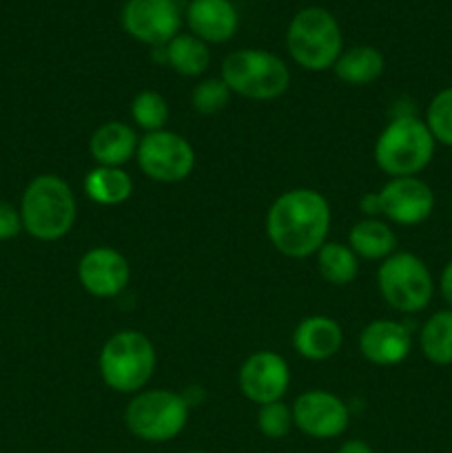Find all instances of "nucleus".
Here are the masks:
<instances>
[{"instance_id": "1a4fd4ad", "label": "nucleus", "mask_w": 452, "mask_h": 453, "mask_svg": "<svg viewBox=\"0 0 452 453\" xmlns=\"http://www.w3.org/2000/svg\"><path fill=\"white\" fill-rule=\"evenodd\" d=\"M366 215H381L397 226H419L433 215L434 193L419 177H393L359 202Z\"/></svg>"}, {"instance_id": "c85d7f7f", "label": "nucleus", "mask_w": 452, "mask_h": 453, "mask_svg": "<svg viewBox=\"0 0 452 453\" xmlns=\"http://www.w3.org/2000/svg\"><path fill=\"white\" fill-rule=\"evenodd\" d=\"M22 233V219L20 211L13 203L3 202L0 199V242H9V239L18 237Z\"/></svg>"}, {"instance_id": "6e6552de", "label": "nucleus", "mask_w": 452, "mask_h": 453, "mask_svg": "<svg viewBox=\"0 0 452 453\" xmlns=\"http://www.w3.org/2000/svg\"><path fill=\"white\" fill-rule=\"evenodd\" d=\"M377 288L381 299L403 314L421 312L434 296L433 273L425 261L412 252H394L381 261L377 270Z\"/></svg>"}, {"instance_id": "412c9836", "label": "nucleus", "mask_w": 452, "mask_h": 453, "mask_svg": "<svg viewBox=\"0 0 452 453\" xmlns=\"http://www.w3.org/2000/svg\"><path fill=\"white\" fill-rule=\"evenodd\" d=\"M160 49H162L164 62L184 78H199L207 73L208 65H211L208 44L195 38L193 34H177L171 42Z\"/></svg>"}, {"instance_id": "423d86ee", "label": "nucleus", "mask_w": 452, "mask_h": 453, "mask_svg": "<svg viewBox=\"0 0 452 453\" xmlns=\"http://www.w3.org/2000/svg\"><path fill=\"white\" fill-rule=\"evenodd\" d=\"M286 49L306 71H328L344 51V35L337 18L323 7H304L291 18Z\"/></svg>"}, {"instance_id": "6ab92c4d", "label": "nucleus", "mask_w": 452, "mask_h": 453, "mask_svg": "<svg viewBox=\"0 0 452 453\" xmlns=\"http://www.w3.org/2000/svg\"><path fill=\"white\" fill-rule=\"evenodd\" d=\"M332 69L341 82L350 84V87H366L384 75L386 58L377 47L357 44V47L341 51Z\"/></svg>"}, {"instance_id": "a878e982", "label": "nucleus", "mask_w": 452, "mask_h": 453, "mask_svg": "<svg viewBox=\"0 0 452 453\" xmlns=\"http://www.w3.org/2000/svg\"><path fill=\"white\" fill-rule=\"evenodd\" d=\"M424 122L437 144L452 149V87L443 88L430 100Z\"/></svg>"}, {"instance_id": "a211bd4d", "label": "nucleus", "mask_w": 452, "mask_h": 453, "mask_svg": "<svg viewBox=\"0 0 452 453\" xmlns=\"http://www.w3.org/2000/svg\"><path fill=\"white\" fill-rule=\"evenodd\" d=\"M137 144H140V137L136 128L124 122H106L93 131L89 140V153L96 159L97 166L122 168L136 157Z\"/></svg>"}, {"instance_id": "9b49d317", "label": "nucleus", "mask_w": 452, "mask_h": 453, "mask_svg": "<svg viewBox=\"0 0 452 453\" xmlns=\"http://www.w3.org/2000/svg\"><path fill=\"white\" fill-rule=\"evenodd\" d=\"M120 20L133 40L164 47L180 34L182 13L175 0H127Z\"/></svg>"}, {"instance_id": "2f4dec72", "label": "nucleus", "mask_w": 452, "mask_h": 453, "mask_svg": "<svg viewBox=\"0 0 452 453\" xmlns=\"http://www.w3.org/2000/svg\"><path fill=\"white\" fill-rule=\"evenodd\" d=\"M189 453H204V451H189Z\"/></svg>"}, {"instance_id": "f257e3e1", "label": "nucleus", "mask_w": 452, "mask_h": 453, "mask_svg": "<svg viewBox=\"0 0 452 453\" xmlns=\"http://www.w3.org/2000/svg\"><path fill=\"white\" fill-rule=\"evenodd\" d=\"M332 211L328 199L313 188H292L279 195L266 215V234L288 259L317 255L328 242Z\"/></svg>"}, {"instance_id": "0eeeda50", "label": "nucleus", "mask_w": 452, "mask_h": 453, "mask_svg": "<svg viewBox=\"0 0 452 453\" xmlns=\"http://www.w3.org/2000/svg\"><path fill=\"white\" fill-rule=\"evenodd\" d=\"M191 403L168 389H142L124 411L127 429L144 442H168L184 432Z\"/></svg>"}, {"instance_id": "4468645a", "label": "nucleus", "mask_w": 452, "mask_h": 453, "mask_svg": "<svg viewBox=\"0 0 452 453\" xmlns=\"http://www.w3.org/2000/svg\"><path fill=\"white\" fill-rule=\"evenodd\" d=\"M131 279V268L124 255L109 246L91 248L78 264V281L96 299H113L122 295Z\"/></svg>"}, {"instance_id": "f8f14e48", "label": "nucleus", "mask_w": 452, "mask_h": 453, "mask_svg": "<svg viewBox=\"0 0 452 453\" xmlns=\"http://www.w3.org/2000/svg\"><path fill=\"white\" fill-rule=\"evenodd\" d=\"M292 423L315 441L339 438L350 425V410L339 396L323 389H310L292 403Z\"/></svg>"}, {"instance_id": "c756f323", "label": "nucleus", "mask_w": 452, "mask_h": 453, "mask_svg": "<svg viewBox=\"0 0 452 453\" xmlns=\"http://www.w3.org/2000/svg\"><path fill=\"white\" fill-rule=\"evenodd\" d=\"M439 292H441L443 301L448 303V308L452 310V259L443 265L441 277H439Z\"/></svg>"}, {"instance_id": "f3484780", "label": "nucleus", "mask_w": 452, "mask_h": 453, "mask_svg": "<svg viewBox=\"0 0 452 453\" xmlns=\"http://www.w3.org/2000/svg\"><path fill=\"white\" fill-rule=\"evenodd\" d=\"M344 343V332L339 323L331 317H306L292 332V348L306 361H328L339 352Z\"/></svg>"}, {"instance_id": "20e7f679", "label": "nucleus", "mask_w": 452, "mask_h": 453, "mask_svg": "<svg viewBox=\"0 0 452 453\" xmlns=\"http://www.w3.org/2000/svg\"><path fill=\"white\" fill-rule=\"evenodd\" d=\"M437 142L424 119L399 115L375 142V162L379 171L393 177H417L433 162Z\"/></svg>"}, {"instance_id": "dca6fc26", "label": "nucleus", "mask_w": 452, "mask_h": 453, "mask_svg": "<svg viewBox=\"0 0 452 453\" xmlns=\"http://www.w3.org/2000/svg\"><path fill=\"white\" fill-rule=\"evenodd\" d=\"M186 25L202 42L222 44L238 34L239 13L230 0H191Z\"/></svg>"}, {"instance_id": "f03ea898", "label": "nucleus", "mask_w": 452, "mask_h": 453, "mask_svg": "<svg viewBox=\"0 0 452 453\" xmlns=\"http://www.w3.org/2000/svg\"><path fill=\"white\" fill-rule=\"evenodd\" d=\"M18 211L27 234L38 242H58L74 228L78 203L62 177L44 173L27 184Z\"/></svg>"}, {"instance_id": "393cba45", "label": "nucleus", "mask_w": 452, "mask_h": 453, "mask_svg": "<svg viewBox=\"0 0 452 453\" xmlns=\"http://www.w3.org/2000/svg\"><path fill=\"white\" fill-rule=\"evenodd\" d=\"M168 102L158 91H140L131 102V119L142 131H162L168 122Z\"/></svg>"}, {"instance_id": "b1692460", "label": "nucleus", "mask_w": 452, "mask_h": 453, "mask_svg": "<svg viewBox=\"0 0 452 453\" xmlns=\"http://www.w3.org/2000/svg\"><path fill=\"white\" fill-rule=\"evenodd\" d=\"M317 268L323 281L332 283V286H348L357 279L359 261L346 243L326 242L317 250Z\"/></svg>"}, {"instance_id": "5701e85b", "label": "nucleus", "mask_w": 452, "mask_h": 453, "mask_svg": "<svg viewBox=\"0 0 452 453\" xmlns=\"http://www.w3.org/2000/svg\"><path fill=\"white\" fill-rule=\"evenodd\" d=\"M421 354L434 365H452V310H439L424 323Z\"/></svg>"}, {"instance_id": "4be33fe9", "label": "nucleus", "mask_w": 452, "mask_h": 453, "mask_svg": "<svg viewBox=\"0 0 452 453\" xmlns=\"http://www.w3.org/2000/svg\"><path fill=\"white\" fill-rule=\"evenodd\" d=\"M84 193L93 203L118 206L133 195V180L124 168L96 166L84 177Z\"/></svg>"}, {"instance_id": "cd10ccee", "label": "nucleus", "mask_w": 452, "mask_h": 453, "mask_svg": "<svg viewBox=\"0 0 452 453\" xmlns=\"http://www.w3.org/2000/svg\"><path fill=\"white\" fill-rule=\"evenodd\" d=\"M292 427H295V423H292V410L284 405L282 401L269 403V405H261L257 410V429L266 438H270V441L286 438Z\"/></svg>"}, {"instance_id": "39448f33", "label": "nucleus", "mask_w": 452, "mask_h": 453, "mask_svg": "<svg viewBox=\"0 0 452 453\" xmlns=\"http://www.w3.org/2000/svg\"><path fill=\"white\" fill-rule=\"evenodd\" d=\"M230 93L253 102H270L291 87V71L286 62L266 49H238L224 58L220 69Z\"/></svg>"}, {"instance_id": "ddd939ff", "label": "nucleus", "mask_w": 452, "mask_h": 453, "mask_svg": "<svg viewBox=\"0 0 452 453\" xmlns=\"http://www.w3.org/2000/svg\"><path fill=\"white\" fill-rule=\"evenodd\" d=\"M291 385V370L286 358L277 352H255L239 367V389L255 405L282 401Z\"/></svg>"}, {"instance_id": "aec40b11", "label": "nucleus", "mask_w": 452, "mask_h": 453, "mask_svg": "<svg viewBox=\"0 0 452 453\" xmlns=\"http://www.w3.org/2000/svg\"><path fill=\"white\" fill-rule=\"evenodd\" d=\"M350 250L370 261H384L397 250V234L386 221L368 217L357 221L348 234Z\"/></svg>"}, {"instance_id": "bb28decb", "label": "nucleus", "mask_w": 452, "mask_h": 453, "mask_svg": "<svg viewBox=\"0 0 452 453\" xmlns=\"http://www.w3.org/2000/svg\"><path fill=\"white\" fill-rule=\"evenodd\" d=\"M230 88L226 87L222 78H207L202 82L195 84L193 93H191V104L198 113L202 115H215L224 111L230 102Z\"/></svg>"}, {"instance_id": "2eb2a0df", "label": "nucleus", "mask_w": 452, "mask_h": 453, "mask_svg": "<svg viewBox=\"0 0 452 453\" xmlns=\"http://www.w3.org/2000/svg\"><path fill=\"white\" fill-rule=\"evenodd\" d=\"M412 349V336L403 323L377 319L368 323L359 334V352L372 365H399Z\"/></svg>"}, {"instance_id": "9d476101", "label": "nucleus", "mask_w": 452, "mask_h": 453, "mask_svg": "<svg viewBox=\"0 0 452 453\" xmlns=\"http://www.w3.org/2000/svg\"><path fill=\"white\" fill-rule=\"evenodd\" d=\"M136 157L140 171L160 184L184 181L195 168V150L191 142L167 128L140 137Z\"/></svg>"}, {"instance_id": "7c9ffc66", "label": "nucleus", "mask_w": 452, "mask_h": 453, "mask_svg": "<svg viewBox=\"0 0 452 453\" xmlns=\"http://www.w3.org/2000/svg\"><path fill=\"white\" fill-rule=\"evenodd\" d=\"M337 453H375L372 447L368 442L359 441V438H353V441H346L341 442V447L337 449Z\"/></svg>"}, {"instance_id": "7ed1b4c3", "label": "nucleus", "mask_w": 452, "mask_h": 453, "mask_svg": "<svg viewBox=\"0 0 452 453\" xmlns=\"http://www.w3.org/2000/svg\"><path fill=\"white\" fill-rule=\"evenodd\" d=\"M155 365V345L137 330H120L111 334L97 358L102 380L118 394L142 392L153 379Z\"/></svg>"}]
</instances>
